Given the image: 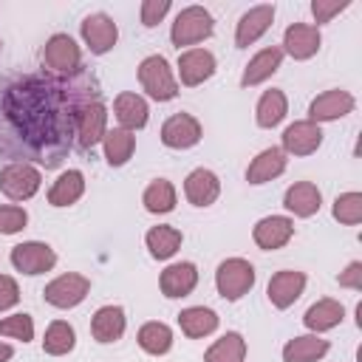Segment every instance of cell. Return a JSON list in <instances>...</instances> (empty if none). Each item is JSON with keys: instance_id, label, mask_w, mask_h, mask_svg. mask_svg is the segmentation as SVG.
<instances>
[{"instance_id": "6da1fadb", "label": "cell", "mask_w": 362, "mask_h": 362, "mask_svg": "<svg viewBox=\"0 0 362 362\" xmlns=\"http://www.w3.org/2000/svg\"><path fill=\"white\" fill-rule=\"evenodd\" d=\"M139 85L156 102H170L178 96V79L161 54H150L139 62Z\"/></svg>"}, {"instance_id": "7a4b0ae2", "label": "cell", "mask_w": 362, "mask_h": 362, "mask_svg": "<svg viewBox=\"0 0 362 362\" xmlns=\"http://www.w3.org/2000/svg\"><path fill=\"white\" fill-rule=\"evenodd\" d=\"M215 31V20L212 14L204 8V6H187L175 14L173 20V28H170V40L173 45L181 51H187V45H195V42H204L209 40Z\"/></svg>"}, {"instance_id": "3957f363", "label": "cell", "mask_w": 362, "mask_h": 362, "mask_svg": "<svg viewBox=\"0 0 362 362\" xmlns=\"http://www.w3.org/2000/svg\"><path fill=\"white\" fill-rule=\"evenodd\" d=\"M255 277L257 274H255V266L249 260H243V257H226L218 266V272H215V288H218V294L223 300L235 303V300H240L243 294L252 291Z\"/></svg>"}, {"instance_id": "277c9868", "label": "cell", "mask_w": 362, "mask_h": 362, "mask_svg": "<svg viewBox=\"0 0 362 362\" xmlns=\"http://www.w3.org/2000/svg\"><path fill=\"white\" fill-rule=\"evenodd\" d=\"M42 173L28 161H11L0 170V192L11 201H28L40 192Z\"/></svg>"}, {"instance_id": "5b68a950", "label": "cell", "mask_w": 362, "mask_h": 362, "mask_svg": "<svg viewBox=\"0 0 362 362\" xmlns=\"http://www.w3.org/2000/svg\"><path fill=\"white\" fill-rule=\"evenodd\" d=\"M8 260L17 272L34 277V274H45L57 266V252L42 240H23V243L11 246Z\"/></svg>"}, {"instance_id": "8992f818", "label": "cell", "mask_w": 362, "mask_h": 362, "mask_svg": "<svg viewBox=\"0 0 362 362\" xmlns=\"http://www.w3.org/2000/svg\"><path fill=\"white\" fill-rule=\"evenodd\" d=\"M90 291V280L85 274H76V272H68V274H59L54 277L45 288H42V297L48 305L54 308H74L79 305Z\"/></svg>"}, {"instance_id": "52a82bcc", "label": "cell", "mask_w": 362, "mask_h": 362, "mask_svg": "<svg viewBox=\"0 0 362 362\" xmlns=\"http://www.w3.org/2000/svg\"><path fill=\"white\" fill-rule=\"evenodd\" d=\"M42 62L57 74H76L82 68V48L71 34H54L42 48Z\"/></svg>"}, {"instance_id": "ba28073f", "label": "cell", "mask_w": 362, "mask_h": 362, "mask_svg": "<svg viewBox=\"0 0 362 362\" xmlns=\"http://www.w3.org/2000/svg\"><path fill=\"white\" fill-rule=\"evenodd\" d=\"M204 127L192 113H173L161 124V144L170 150H189L201 141Z\"/></svg>"}, {"instance_id": "9c48e42d", "label": "cell", "mask_w": 362, "mask_h": 362, "mask_svg": "<svg viewBox=\"0 0 362 362\" xmlns=\"http://www.w3.org/2000/svg\"><path fill=\"white\" fill-rule=\"evenodd\" d=\"M175 68H178V79L184 88H198L215 74L218 62H215V54L206 48H187L178 54Z\"/></svg>"}, {"instance_id": "30bf717a", "label": "cell", "mask_w": 362, "mask_h": 362, "mask_svg": "<svg viewBox=\"0 0 362 362\" xmlns=\"http://www.w3.org/2000/svg\"><path fill=\"white\" fill-rule=\"evenodd\" d=\"M79 31H82L85 45H88L90 54H96V57L107 54V51L116 45V40H119V28H116L113 17H107L105 11H93V14H88V17L82 20Z\"/></svg>"}, {"instance_id": "8fae6325", "label": "cell", "mask_w": 362, "mask_h": 362, "mask_svg": "<svg viewBox=\"0 0 362 362\" xmlns=\"http://www.w3.org/2000/svg\"><path fill=\"white\" fill-rule=\"evenodd\" d=\"M354 107H356V99L348 90L331 88V90H325V93H320V96L311 99V105H308V122H314V124H320V122H337V119L354 113Z\"/></svg>"}, {"instance_id": "7c38bea8", "label": "cell", "mask_w": 362, "mask_h": 362, "mask_svg": "<svg viewBox=\"0 0 362 362\" xmlns=\"http://www.w3.org/2000/svg\"><path fill=\"white\" fill-rule=\"evenodd\" d=\"M274 23V6L272 3H260V6H252L249 11L240 14L238 25H235V45L238 48H249L255 45Z\"/></svg>"}, {"instance_id": "4fadbf2b", "label": "cell", "mask_w": 362, "mask_h": 362, "mask_svg": "<svg viewBox=\"0 0 362 362\" xmlns=\"http://www.w3.org/2000/svg\"><path fill=\"white\" fill-rule=\"evenodd\" d=\"M280 144H283L280 150L286 156H311L322 144V130H320V124H314L308 119H300V122H291L283 130Z\"/></svg>"}, {"instance_id": "5bb4252c", "label": "cell", "mask_w": 362, "mask_h": 362, "mask_svg": "<svg viewBox=\"0 0 362 362\" xmlns=\"http://www.w3.org/2000/svg\"><path fill=\"white\" fill-rule=\"evenodd\" d=\"M294 238V221L288 215H266L255 223L252 229V240L257 243V249L263 252H274L283 249L288 240Z\"/></svg>"}, {"instance_id": "9a60e30c", "label": "cell", "mask_w": 362, "mask_h": 362, "mask_svg": "<svg viewBox=\"0 0 362 362\" xmlns=\"http://www.w3.org/2000/svg\"><path fill=\"white\" fill-rule=\"evenodd\" d=\"M322 45V34L317 25L311 23H291L283 34V54H288L291 59H311Z\"/></svg>"}, {"instance_id": "2e32d148", "label": "cell", "mask_w": 362, "mask_h": 362, "mask_svg": "<svg viewBox=\"0 0 362 362\" xmlns=\"http://www.w3.org/2000/svg\"><path fill=\"white\" fill-rule=\"evenodd\" d=\"M107 133V107L102 102H88L76 113V141L79 147H93Z\"/></svg>"}, {"instance_id": "e0dca14e", "label": "cell", "mask_w": 362, "mask_h": 362, "mask_svg": "<svg viewBox=\"0 0 362 362\" xmlns=\"http://www.w3.org/2000/svg\"><path fill=\"white\" fill-rule=\"evenodd\" d=\"M305 291V274L297 272V269H283L277 274H272L269 286H266V294H269V303L274 308H288L300 300V294Z\"/></svg>"}, {"instance_id": "ac0fdd59", "label": "cell", "mask_w": 362, "mask_h": 362, "mask_svg": "<svg viewBox=\"0 0 362 362\" xmlns=\"http://www.w3.org/2000/svg\"><path fill=\"white\" fill-rule=\"evenodd\" d=\"M195 286H198V269H195V263H189V260L170 263V266L161 272V277H158V288H161V294L170 297V300H181V297L192 294Z\"/></svg>"}, {"instance_id": "d6986e66", "label": "cell", "mask_w": 362, "mask_h": 362, "mask_svg": "<svg viewBox=\"0 0 362 362\" xmlns=\"http://www.w3.org/2000/svg\"><path fill=\"white\" fill-rule=\"evenodd\" d=\"M184 195L192 206H212L221 195V178L206 167H195L184 178Z\"/></svg>"}, {"instance_id": "ffe728a7", "label": "cell", "mask_w": 362, "mask_h": 362, "mask_svg": "<svg viewBox=\"0 0 362 362\" xmlns=\"http://www.w3.org/2000/svg\"><path fill=\"white\" fill-rule=\"evenodd\" d=\"M113 113H116V122L122 130H141L150 119V107L144 102V96L133 93V90H122L116 99H113Z\"/></svg>"}, {"instance_id": "44dd1931", "label": "cell", "mask_w": 362, "mask_h": 362, "mask_svg": "<svg viewBox=\"0 0 362 362\" xmlns=\"http://www.w3.org/2000/svg\"><path fill=\"white\" fill-rule=\"evenodd\" d=\"M286 164H288V158H286V153H283L280 147H266V150H260V153L249 161V167H246V181L255 184V187H260V184H266V181H274L277 175L286 173Z\"/></svg>"}, {"instance_id": "7402d4cb", "label": "cell", "mask_w": 362, "mask_h": 362, "mask_svg": "<svg viewBox=\"0 0 362 362\" xmlns=\"http://www.w3.org/2000/svg\"><path fill=\"white\" fill-rule=\"evenodd\" d=\"M124 328H127V317H124V308L122 305H102L90 317V334L102 345H110V342L122 339Z\"/></svg>"}, {"instance_id": "603a6c76", "label": "cell", "mask_w": 362, "mask_h": 362, "mask_svg": "<svg viewBox=\"0 0 362 362\" xmlns=\"http://www.w3.org/2000/svg\"><path fill=\"white\" fill-rule=\"evenodd\" d=\"M283 206H286L294 218H311V215L320 212L322 195H320L317 184H311V181H294V184L286 189V195H283Z\"/></svg>"}, {"instance_id": "cb8c5ba5", "label": "cell", "mask_w": 362, "mask_h": 362, "mask_svg": "<svg viewBox=\"0 0 362 362\" xmlns=\"http://www.w3.org/2000/svg\"><path fill=\"white\" fill-rule=\"evenodd\" d=\"M280 62H283V51H280L277 45H269V48L257 51V54L246 62L243 76H240V85H243V88H255V85L272 79V74H277Z\"/></svg>"}, {"instance_id": "d4e9b609", "label": "cell", "mask_w": 362, "mask_h": 362, "mask_svg": "<svg viewBox=\"0 0 362 362\" xmlns=\"http://www.w3.org/2000/svg\"><path fill=\"white\" fill-rule=\"evenodd\" d=\"M342 320H345V308H342L339 300H331V297L317 300V303L308 305V311L303 314V325H305L311 334L331 331V328H337Z\"/></svg>"}, {"instance_id": "484cf974", "label": "cell", "mask_w": 362, "mask_h": 362, "mask_svg": "<svg viewBox=\"0 0 362 362\" xmlns=\"http://www.w3.org/2000/svg\"><path fill=\"white\" fill-rule=\"evenodd\" d=\"M328 351L331 345L320 334H300L283 345V362H320Z\"/></svg>"}, {"instance_id": "4316f807", "label": "cell", "mask_w": 362, "mask_h": 362, "mask_svg": "<svg viewBox=\"0 0 362 362\" xmlns=\"http://www.w3.org/2000/svg\"><path fill=\"white\" fill-rule=\"evenodd\" d=\"M286 113H288V99H286V93H283L280 88H269V90H263V96L257 99L255 122H257L260 127L272 130V127H277V124L286 119Z\"/></svg>"}, {"instance_id": "83f0119b", "label": "cell", "mask_w": 362, "mask_h": 362, "mask_svg": "<svg viewBox=\"0 0 362 362\" xmlns=\"http://www.w3.org/2000/svg\"><path fill=\"white\" fill-rule=\"evenodd\" d=\"M85 195V175L82 170H65L48 189V204L51 206H71Z\"/></svg>"}, {"instance_id": "f1b7e54d", "label": "cell", "mask_w": 362, "mask_h": 362, "mask_svg": "<svg viewBox=\"0 0 362 362\" xmlns=\"http://www.w3.org/2000/svg\"><path fill=\"white\" fill-rule=\"evenodd\" d=\"M144 243H147V249H150V257H156V260H170V257L181 249L184 235H181V229H175V226H170V223H158V226H153V229L144 235Z\"/></svg>"}, {"instance_id": "f546056e", "label": "cell", "mask_w": 362, "mask_h": 362, "mask_svg": "<svg viewBox=\"0 0 362 362\" xmlns=\"http://www.w3.org/2000/svg\"><path fill=\"white\" fill-rule=\"evenodd\" d=\"M218 314L212 308H204V305H189L178 314V325L181 331L189 337V339H201V337H209L212 331H218Z\"/></svg>"}, {"instance_id": "4dcf8cb0", "label": "cell", "mask_w": 362, "mask_h": 362, "mask_svg": "<svg viewBox=\"0 0 362 362\" xmlns=\"http://www.w3.org/2000/svg\"><path fill=\"white\" fill-rule=\"evenodd\" d=\"M102 147H105V161L110 167H124L136 150V136L130 130H122V127H113L105 133L102 139Z\"/></svg>"}, {"instance_id": "1f68e13d", "label": "cell", "mask_w": 362, "mask_h": 362, "mask_svg": "<svg viewBox=\"0 0 362 362\" xmlns=\"http://www.w3.org/2000/svg\"><path fill=\"white\" fill-rule=\"evenodd\" d=\"M136 339H139V348H141L144 354H150V356H164V354L173 348V328H170L167 322L153 320V322H144V325L139 328Z\"/></svg>"}, {"instance_id": "d6a6232c", "label": "cell", "mask_w": 362, "mask_h": 362, "mask_svg": "<svg viewBox=\"0 0 362 362\" xmlns=\"http://www.w3.org/2000/svg\"><path fill=\"white\" fill-rule=\"evenodd\" d=\"M243 359H246V339L238 331H226L204 354V362H243Z\"/></svg>"}, {"instance_id": "836d02e7", "label": "cell", "mask_w": 362, "mask_h": 362, "mask_svg": "<svg viewBox=\"0 0 362 362\" xmlns=\"http://www.w3.org/2000/svg\"><path fill=\"white\" fill-rule=\"evenodd\" d=\"M141 204H144V209L153 212V215H167V212H173V209H175V187H173V181H167V178L150 181L147 189H144V195H141Z\"/></svg>"}, {"instance_id": "e575fe53", "label": "cell", "mask_w": 362, "mask_h": 362, "mask_svg": "<svg viewBox=\"0 0 362 362\" xmlns=\"http://www.w3.org/2000/svg\"><path fill=\"white\" fill-rule=\"evenodd\" d=\"M76 345V331L71 322L65 320H54L48 328H45V337H42V351L48 356H65L71 354Z\"/></svg>"}, {"instance_id": "d590c367", "label": "cell", "mask_w": 362, "mask_h": 362, "mask_svg": "<svg viewBox=\"0 0 362 362\" xmlns=\"http://www.w3.org/2000/svg\"><path fill=\"white\" fill-rule=\"evenodd\" d=\"M334 221L345 223V226H356L362 221V192H342L337 195L334 206H331Z\"/></svg>"}, {"instance_id": "8d00e7d4", "label": "cell", "mask_w": 362, "mask_h": 362, "mask_svg": "<svg viewBox=\"0 0 362 362\" xmlns=\"http://www.w3.org/2000/svg\"><path fill=\"white\" fill-rule=\"evenodd\" d=\"M0 337H11L20 342H31L34 339V320L31 314H11L0 320Z\"/></svg>"}, {"instance_id": "74e56055", "label": "cell", "mask_w": 362, "mask_h": 362, "mask_svg": "<svg viewBox=\"0 0 362 362\" xmlns=\"http://www.w3.org/2000/svg\"><path fill=\"white\" fill-rule=\"evenodd\" d=\"M28 223V212L17 204H0V235H17Z\"/></svg>"}, {"instance_id": "f35d334b", "label": "cell", "mask_w": 362, "mask_h": 362, "mask_svg": "<svg viewBox=\"0 0 362 362\" xmlns=\"http://www.w3.org/2000/svg\"><path fill=\"white\" fill-rule=\"evenodd\" d=\"M348 6H351L348 0H314V3H311V14H314V20H317V28H320L322 23H331V20H334L337 14H342Z\"/></svg>"}, {"instance_id": "ab89813d", "label": "cell", "mask_w": 362, "mask_h": 362, "mask_svg": "<svg viewBox=\"0 0 362 362\" xmlns=\"http://www.w3.org/2000/svg\"><path fill=\"white\" fill-rule=\"evenodd\" d=\"M170 11V0H144L139 14H141V25L144 28H156Z\"/></svg>"}, {"instance_id": "60d3db41", "label": "cell", "mask_w": 362, "mask_h": 362, "mask_svg": "<svg viewBox=\"0 0 362 362\" xmlns=\"http://www.w3.org/2000/svg\"><path fill=\"white\" fill-rule=\"evenodd\" d=\"M17 300H20L17 280L8 274H0V311H8L11 305H17Z\"/></svg>"}, {"instance_id": "b9f144b4", "label": "cell", "mask_w": 362, "mask_h": 362, "mask_svg": "<svg viewBox=\"0 0 362 362\" xmlns=\"http://www.w3.org/2000/svg\"><path fill=\"white\" fill-rule=\"evenodd\" d=\"M339 286L342 288H354V291H362V263L359 260H354V263H348L345 266V272H339Z\"/></svg>"}, {"instance_id": "7bdbcfd3", "label": "cell", "mask_w": 362, "mask_h": 362, "mask_svg": "<svg viewBox=\"0 0 362 362\" xmlns=\"http://www.w3.org/2000/svg\"><path fill=\"white\" fill-rule=\"evenodd\" d=\"M14 356V348L8 342H0V362H8Z\"/></svg>"}, {"instance_id": "ee69618b", "label": "cell", "mask_w": 362, "mask_h": 362, "mask_svg": "<svg viewBox=\"0 0 362 362\" xmlns=\"http://www.w3.org/2000/svg\"><path fill=\"white\" fill-rule=\"evenodd\" d=\"M0 51H3V42H0Z\"/></svg>"}]
</instances>
